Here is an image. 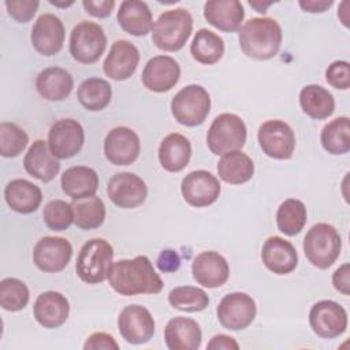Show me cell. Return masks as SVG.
<instances>
[{"label":"cell","instance_id":"obj_1","mask_svg":"<svg viewBox=\"0 0 350 350\" xmlns=\"http://www.w3.org/2000/svg\"><path fill=\"white\" fill-rule=\"evenodd\" d=\"M108 282L118 294L124 297L157 294L164 287L160 275L146 256H135L113 262Z\"/></svg>","mask_w":350,"mask_h":350},{"label":"cell","instance_id":"obj_2","mask_svg":"<svg viewBox=\"0 0 350 350\" xmlns=\"http://www.w3.org/2000/svg\"><path fill=\"white\" fill-rule=\"evenodd\" d=\"M282 40V27L273 18H252L239 29L241 49L256 60H268L276 56Z\"/></svg>","mask_w":350,"mask_h":350},{"label":"cell","instance_id":"obj_3","mask_svg":"<svg viewBox=\"0 0 350 350\" xmlns=\"http://www.w3.org/2000/svg\"><path fill=\"white\" fill-rule=\"evenodd\" d=\"M193 31V16L185 8L164 11L152 27L153 44L165 52L180 51Z\"/></svg>","mask_w":350,"mask_h":350},{"label":"cell","instance_id":"obj_4","mask_svg":"<svg viewBox=\"0 0 350 350\" xmlns=\"http://www.w3.org/2000/svg\"><path fill=\"white\" fill-rule=\"evenodd\" d=\"M112 265V245L103 238H93L81 247L75 262V272L82 282L97 284L108 279Z\"/></svg>","mask_w":350,"mask_h":350},{"label":"cell","instance_id":"obj_5","mask_svg":"<svg viewBox=\"0 0 350 350\" xmlns=\"http://www.w3.org/2000/svg\"><path fill=\"white\" fill-rule=\"evenodd\" d=\"M342 238L338 230L328 223L312 226L304 238V253L308 261L319 268H329L339 257Z\"/></svg>","mask_w":350,"mask_h":350},{"label":"cell","instance_id":"obj_6","mask_svg":"<svg viewBox=\"0 0 350 350\" xmlns=\"http://www.w3.org/2000/svg\"><path fill=\"white\" fill-rule=\"evenodd\" d=\"M246 124L235 113H220L208 129L206 144L213 154L223 156L232 150H241L246 142Z\"/></svg>","mask_w":350,"mask_h":350},{"label":"cell","instance_id":"obj_7","mask_svg":"<svg viewBox=\"0 0 350 350\" xmlns=\"http://www.w3.org/2000/svg\"><path fill=\"white\" fill-rule=\"evenodd\" d=\"M211 111V96L201 85L182 88L171 100V113L175 120L187 127L202 124Z\"/></svg>","mask_w":350,"mask_h":350},{"label":"cell","instance_id":"obj_8","mask_svg":"<svg viewBox=\"0 0 350 350\" xmlns=\"http://www.w3.org/2000/svg\"><path fill=\"white\" fill-rule=\"evenodd\" d=\"M107 48L104 29L94 22L82 21L74 26L70 36V53L82 64L96 63Z\"/></svg>","mask_w":350,"mask_h":350},{"label":"cell","instance_id":"obj_9","mask_svg":"<svg viewBox=\"0 0 350 350\" xmlns=\"http://www.w3.org/2000/svg\"><path fill=\"white\" fill-rule=\"evenodd\" d=\"M257 139L261 150L276 160H288L295 150L294 130L280 119L264 122L258 127Z\"/></svg>","mask_w":350,"mask_h":350},{"label":"cell","instance_id":"obj_10","mask_svg":"<svg viewBox=\"0 0 350 350\" xmlns=\"http://www.w3.org/2000/svg\"><path fill=\"white\" fill-rule=\"evenodd\" d=\"M256 314V301L249 294L241 291L224 295L216 308L219 323L230 331H241L247 328L253 323Z\"/></svg>","mask_w":350,"mask_h":350},{"label":"cell","instance_id":"obj_11","mask_svg":"<svg viewBox=\"0 0 350 350\" xmlns=\"http://www.w3.org/2000/svg\"><path fill=\"white\" fill-rule=\"evenodd\" d=\"M309 324L317 336L334 339L347 329V312L340 304L323 299L310 308Z\"/></svg>","mask_w":350,"mask_h":350},{"label":"cell","instance_id":"obj_12","mask_svg":"<svg viewBox=\"0 0 350 350\" xmlns=\"http://www.w3.org/2000/svg\"><path fill=\"white\" fill-rule=\"evenodd\" d=\"M154 327L152 313L141 305L124 306L118 317L119 334L130 345L148 343L154 335Z\"/></svg>","mask_w":350,"mask_h":350},{"label":"cell","instance_id":"obj_13","mask_svg":"<svg viewBox=\"0 0 350 350\" xmlns=\"http://www.w3.org/2000/svg\"><path fill=\"white\" fill-rule=\"evenodd\" d=\"M83 142V127L75 119H60L48 131V146L57 159L74 157L81 152Z\"/></svg>","mask_w":350,"mask_h":350},{"label":"cell","instance_id":"obj_14","mask_svg":"<svg viewBox=\"0 0 350 350\" xmlns=\"http://www.w3.org/2000/svg\"><path fill=\"white\" fill-rule=\"evenodd\" d=\"M180 191L189 205L204 208L212 205L219 198L221 186L219 179L209 171L196 170L182 179Z\"/></svg>","mask_w":350,"mask_h":350},{"label":"cell","instance_id":"obj_15","mask_svg":"<svg viewBox=\"0 0 350 350\" xmlns=\"http://www.w3.org/2000/svg\"><path fill=\"white\" fill-rule=\"evenodd\" d=\"M107 194L116 206L133 209L145 202L148 187L138 175L133 172H118L108 180Z\"/></svg>","mask_w":350,"mask_h":350},{"label":"cell","instance_id":"obj_16","mask_svg":"<svg viewBox=\"0 0 350 350\" xmlns=\"http://www.w3.org/2000/svg\"><path fill=\"white\" fill-rule=\"evenodd\" d=\"M72 257L71 243L62 237H44L34 245L33 262L46 273L63 271Z\"/></svg>","mask_w":350,"mask_h":350},{"label":"cell","instance_id":"obj_17","mask_svg":"<svg viewBox=\"0 0 350 350\" xmlns=\"http://www.w3.org/2000/svg\"><path fill=\"white\" fill-rule=\"evenodd\" d=\"M141 152V141L138 134L126 126L112 129L104 139L105 159L113 165L133 164Z\"/></svg>","mask_w":350,"mask_h":350},{"label":"cell","instance_id":"obj_18","mask_svg":"<svg viewBox=\"0 0 350 350\" xmlns=\"http://www.w3.org/2000/svg\"><path fill=\"white\" fill-rule=\"evenodd\" d=\"M66 30L62 19L53 14H42L37 18L30 33L33 48L42 56L57 55L64 44Z\"/></svg>","mask_w":350,"mask_h":350},{"label":"cell","instance_id":"obj_19","mask_svg":"<svg viewBox=\"0 0 350 350\" xmlns=\"http://www.w3.org/2000/svg\"><path fill=\"white\" fill-rule=\"evenodd\" d=\"M179 78V63L167 55H157L149 59L141 75L144 86L154 93H165L171 90L178 83Z\"/></svg>","mask_w":350,"mask_h":350},{"label":"cell","instance_id":"obj_20","mask_svg":"<svg viewBox=\"0 0 350 350\" xmlns=\"http://www.w3.org/2000/svg\"><path fill=\"white\" fill-rule=\"evenodd\" d=\"M138 63V48L127 40H118L111 45L109 52L103 63V70L111 79L126 81L135 72Z\"/></svg>","mask_w":350,"mask_h":350},{"label":"cell","instance_id":"obj_21","mask_svg":"<svg viewBox=\"0 0 350 350\" xmlns=\"http://www.w3.org/2000/svg\"><path fill=\"white\" fill-rule=\"evenodd\" d=\"M194 280L202 287L217 288L223 286L230 276L227 260L215 250H206L197 254L191 264Z\"/></svg>","mask_w":350,"mask_h":350},{"label":"cell","instance_id":"obj_22","mask_svg":"<svg viewBox=\"0 0 350 350\" xmlns=\"http://www.w3.org/2000/svg\"><path fill=\"white\" fill-rule=\"evenodd\" d=\"M261 260L275 275L291 273L298 265V253L294 245L278 235L267 238L261 249Z\"/></svg>","mask_w":350,"mask_h":350},{"label":"cell","instance_id":"obj_23","mask_svg":"<svg viewBox=\"0 0 350 350\" xmlns=\"http://www.w3.org/2000/svg\"><path fill=\"white\" fill-rule=\"evenodd\" d=\"M33 313L37 323L44 328H59L68 319L70 302L62 293L45 291L37 297Z\"/></svg>","mask_w":350,"mask_h":350},{"label":"cell","instance_id":"obj_24","mask_svg":"<svg viewBox=\"0 0 350 350\" xmlns=\"http://www.w3.org/2000/svg\"><path fill=\"white\" fill-rule=\"evenodd\" d=\"M164 340L170 350H197L202 342V331L194 319L178 316L167 323Z\"/></svg>","mask_w":350,"mask_h":350},{"label":"cell","instance_id":"obj_25","mask_svg":"<svg viewBox=\"0 0 350 350\" xmlns=\"http://www.w3.org/2000/svg\"><path fill=\"white\" fill-rule=\"evenodd\" d=\"M204 18L213 27L226 33H234L241 29L245 10L238 0H211L204 4Z\"/></svg>","mask_w":350,"mask_h":350},{"label":"cell","instance_id":"obj_26","mask_svg":"<svg viewBox=\"0 0 350 350\" xmlns=\"http://www.w3.org/2000/svg\"><path fill=\"white\" fill-rule=\"evenodd\" d=\"M23 167L29 175L46 183L60 171L59 159L55 157L48 146V141L36 139L23 157Z\"/></svg>","mask_w":350,"mask_h":350},{"label":"cell","instance_id":"obj_27","mask_svg":"<svg viewBox=\"0 0 350 350\" xmlns=\"http://www.w3.org/2000/svg\"><path fill=\"white\" fill-rule=\"evenodd\" d=\"M116 19L126 33L135 37L146 36L153 27L152 11L145 1L139 0L122 1Z\"/></svg>","mask_w":350,"mask_h":350},{"label":"cell","instance_id":"obj_28","mask_svg":"<svg viewBox=\"0 0 350 350\" xmlns=\"http://www.w3.org/2000/svg\"><path fill=\"white\" fill-rule=\"evenodd\" d=\"M4 200L7 205L18 213L27 215L37 211L42 201L41 189L26 179H12L4 189Z\"/></svg>","mask_w":350,"mask_h":350},{"label":"cell","instance_id":"obj_29","mask_svg":"<svg viewBox=\"0 0 350 350\" xmlns=\"http://www.w3.org/2000/svg\"><path fill=\"white\" fill-rule=\"evenodd\" d=\"M38 94L48 101L66 100L74 88L72 75L62 67L44 68L36 79Z\"/></svg>","mask_w":350,"mask_h":350},{"label":"cell","instance_id":"obj_30","mask_svg":"<svg viewBox=\"0 0 350 350\" xmlns=\"http://www.w3.org/2000/svg\"><path fill=\"white\" fill-rule=\"evenodd\" d=\"M191 144L179 133H171L163 138L159 146V161L168 172L182 171L190 161Z\"/></svg>","mask_w":350,"mask_h":350},{"label":"cell","instance_id":"obj_31","mask_svg":"<svg viewBox=\"0 0 350 350\" xmlns=\"http://www.w3.org/2000/svg\"><path fill=\"white\" fill-rule=\"evenodd\" d=\"M98 175L88 165H74L67 168L60 178L62 190L72 200L94 196L98 189Z\"/></svg>","mask_w":350,"mask_h":350},{"label":"cell","instance_id":"obj_32","mask_svg":"<svg viewBox=\"0 0 350 350\" xmlns=\"http://www.w3.org/2000/svg\"><path fill=\"white\" fill-rule=\"evenodd\" d=\"M217 175L226 183L242 185L253 178L254 164L242 150H232L223 154L219 160Z\"/></svg>","mask_w":350,"mask_h":350},{"label":"cell","instance_id":"obj_33","mask_svg":"<svg viewBox=\"0 0 350 350\" xmlns=\"http://www.w3.org/2000/svg\"><path fill=\"white\" fill-rule=\"evenodd\" d=\"M299 105L312 119L323 120L335 111V100L331 92L320 85H306L299 92Z\"/></svg>","mask_w":350,"mask_h":350},{"label":"cell","instance_id":"obj_34","mask_svg":"<svg viewBox=\"0 0 350 350\" xmlns=\"http://www.w3.org/2000/svg\"><path fill=\"white\" fill-rule=\"evenodd\" d=\"M190 53L201 64H215L224 55V41L212 30L200 29L190 44Z\"/></svg>","mask_w":350,"mask_h":350},{"label":"cell","instance_id":"obj_35","mask_svg":"<svg viewBox=\"0 0 350 350\" xmlns=\"http://www.w3.org/2000/svg\"><path fill=\"white\" fill-rule=\"evenodd\" d=\"M77 97L81 105L88 111H103L111 103L112 88L105 79L92 77L81 82Z\"/></svg>","mask_w":350,"mask_h":350},{"label":"cell","instance_id":"obj_36","mask_svg":"<svg viewBox=\"0 0 350 350\" xmlns=\"http://www.w3.org/2000/svg\"><path fill=\"white\" fill-rule=\"evenodd\" d=\"M71 205L74 211V224L81 230L98 228L105 220V205L96 194L72 200Z\"/></svg>","mask_w":350,"mask_h":350},{"label":"cell","instance_id":"obj_37","mask_svg":"<svg viewBox=\"0 0 350 350\" xmlns=\"http://www.w3.org/2000/svg\"><path fill=\"white\" fill-rule=\"evenodd\" d=\"M308 220L305 204L298 198L284 200L276 211V226L280 232L287 237L299 234Z\"/></svg>","mask_w":350,"mask_h":350},{"label":"cell","instance_id":"obj_38","mask_svg":"<svg viewBox=\"0 0 350 350\" xmlns=\"http://www.w3.org/2000/svg\"><path fill=\"white\" fill-rule=\"evenodd\" d=\"M320 142L331 154H346L350 150V119L339 116L327 123L320 133Z\"/></svg>","mask_w":350,"mask_h":350},{"label":"cell","instance_id":"obj_39","mask_svg":"<svg viewBox=\"0 0 350 350\" xmlns=\"http://www.w3.org/2000/svg\"><path fill=\"white\" fill-rule=\"evenodd\" d=\"M168 302L182 312H201L209 305V297L200 287L179 286L170 291Z\"/></svg>","mask_w":350,"mask_h":350},{"label":"cell","instance_id":"obj_40","mask_svg":"<svg viewBox=\"0 0 350 350\" xmlns=\"http://www.w3.org/2000/svg\"><path fill=\"white\" fill-rule=\"evenodd\" d=\"M29 299V288L21 279L4 278L0 282V305L4 310L19 312L27 306Z\"/></svg>","mask_w":350,"mask_h":350},{"label":"cell","instance_id":"obj_41","mask_svg":"<svg viewBox=\"0 0 350 350\" xmlns=\"http://www.w3.org/2000/svg\"><path fill=\"white\" fill-rule=\"evenodd\" d=\"M29 144L26 131L12 122L0 123V154L3 157L19 156Z\"/></svg>","mask_w":350,"mask_h":350},{"label":"cell","instance_id":"obj_42","mask_svg":"<svg viewBox=\"0 0 350 350\" xmlns=\"http://www.w3.org/2000/svg\"><path fill=\"white\" fill-rule=\"evenodd\" d=\"M42 219L49 230L64 231L74 223L72 205L63 200H52L44 206Z\"/></svg>","mask_w":350,"mask_h":350},{"label":"cell","instance_id":"obj_43","mask_svg":"<svg viewBox=\"0 0 350 350\" xmlns=\"http://www.w3.org/2000/svg\"><path fill=\"white\" fill-rule=\"evenodd\" d=\"M325 81L335 89L347 90L350 88V64L346 60L332 62L325 70Z\"/></svg>","mask_w":350,"mask_h":350},{"label":"cell","instance_id":"obj_44","mask_svg":"<svg viewBox=\"0 0 350 350\" xmlns=\"http://www.w3.org/2000/svg\"><path fill=\"white\" fill-rule=\"evenodd\" d=\"M8 15L19 23H26L36 15L40 1L37 0H5Z\"/></svg>","mask_w":350,"mask_h":350},{"label":"cell","instance_id":"obj_45","mask_svg":"<svg viewBox=\"0 0 350 350\" xmlns=\"http://www.w3.org/2000/svg\"><path fill=\"white\" fill-rule=\"evenodd\" d=\"M85 350H118L119 345L115 338L107 332H94L83 343Z\"/></svg>","mask_w":350,"mask_h":350},{"label":"cell","instance_id":"obj_46","mask_svg":"<svg viewBox=\"0 0 350 350\" xmlns=\"http://www.w3.org/2000/svg\"><path fill=\"white\" fill-rule=\"evenodd\" d=\"M82 5L88 14L96 18H107L115 8L113 0H83Z\"/></svg>","mask_w":350,"mask_h":350},{"label":"cell","instance_id":"obj_47","mask_svg":"<svg viewBox=\"0 0 350 350\" xmlns=\"http://www.w3.org/2000/svg\"><path fill=\"white\" fill-rule=\"evenodd\" d=\"M332 284L336 291L343 295L350 294V264H342L334 273H332Z\"/></svg>","mask_w":350,"mask_h":350},{"label":"cell","instance_id":"obj_48","mask_svg":"<svg viewBox=\"0 0 350 350\" xmlns=\"http://www.w3.org/2000/svg\"><path fill=\"white\" fill-rule=\"evenodd\" d=\"M156 264H157V268L164 273L175 272L180 267V258L175 250L165 249L159 254Z\"/></svg>","mask_w":350,"mask_h":350},{"label":"cell","instance_id":"obj_49","mask_svg":"<svg viewBox=\"0 0 350 350\" xmlns=\"http://www.w3.org/2000/svg\"><path fill=\"white\" fill-rule=\"evenodd\" d=\"M208 350H238L239 345L238 342L226 334H217L211 338V340L206 345Z\"/></svg>","mask_w":350,"mask_h":350},{"label":"cell","instance_id":"obj_50","mask_svg":"<svg viewBox=\"0 0 350 350\" xmlns=\"http://www.w3.org/2000/svg\"><path fill=\"white\" fill-rule=\"evenodd\" d=\"M298 4L305 12L320 14L327 11L334 4V1L332 0H299Z\"/></svg>","mask_w":350,"mask_h":350},{"label":"cell","instance_id":"obj_51","mask_svg":"<svg viewBox=\"0 0 350 350\" xmlns=\"http://www.w3.org/2000/svg\"><path fill=\"white\" fill-rule=\"evenodd\" d=\"M338 18L343 23V26L349 27V1L340 3L339 8H338Z\"/></svg>","mask_w":350,"mask_h":350},{"label":"cell","instance_id":"obj_52","mask_svg":"<svg viewBox=\"0 0 350 350\" xmlns=\"http://www.w3.org/2000/svg\"><path fill=\"white\" fill-rule=\"evenodd\" d=\"M272 4V1H249V5L253 7L257 12H267V8Z\"/></svg>","mask_w":350,"mask_h":350},{"label":"cell","instance_id":"obj_53","mask_svg":"<svg viewBox=\"0 0 350 350\" xmlns=\"http://www.w3.org/2000/svg\"><path fill=\"white\" fill-rule=\"evenodd\" d=\"M49 3L53 4V5H57V7H68V5L74 4V1H70V3H57V1H53V0H51Z\"/></svg>","mask_w":350,"mask_h":350}]
</instances>
